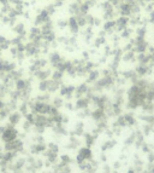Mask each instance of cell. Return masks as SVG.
<instances>
[{"label":"cell","mask_w":154,"mask_h":173,"mask_svg":"<svg viewBox=\"0 0 154 173\" xmlns=\"http://www.w3.org/2000/svg\"><path fill=\"white\" fill-rule=\"evenodd\" d=\"M49 21V14L47 12V10H42L37 16H36V20H35V23L36 24H45L46 22Z\"/></svg>","instance_id":"obj_1"},{"label":"cell","mask_w":154,"mask_h":173,"mask_svg":"<svg viewBox=\"0 0 154 173\" xmlns=\"http://www.w3.org/2000/svg\"><path fill=\"white\" fill-rule=\"evenodd\" d=\"M67 26H69L70 30L72 33H77L78 32L79 26H78V23L76 21V17H71V18H69V21H67Z\"/></svg>","instance_id":"obj_2"},{"label":"cell","mask_w":154,"mask_h":173,"mask_svg":"<svg viewBox=\"0 0 154 173\" xmlns=\"http://www.w3.org/2000/svg\"><path fill=\"white\" fill-rule=\"evenodd\" d=\"M41 35L43 36L45 40L47 41H53L54 38H55V34L53 30H48V32H41Z\"/></svg>","instance_id":"obj_3"},{"label":"cell","mask_w":154,"mask_h":173,"mask_svg":"<svg viewBox=\"0 0 154 173\" xmlns=\"http://www.w3.org/2000/svg\"><path fill=\"white\" fill-rule=\"evenodd\" d=\"M79 6H81V3H73L70 6V12L75 14V15H78L79 14Z\"/></svg>","instance_id":"obj_4"},{"label":"cell","mask_w":154,"mask_h":173,"mask_svg":"<svg viewBox=\"0 0 154 173\" xmlns=\"http://www.w3.org/2000/svg\"><path fill=\"white\" fill-rule=\"evenodd\" d=\"M41 35V29H39V28H36V27H34V28H31L30 29V38H36V36H40Z\"/></svg>","instance_id":"obj_5"},{"label":"cell","mask_w":154,"mask_h":173,"mask_svg":"<svg viewBox=\"0 0 154 173\" xmlns=\"http://www.w3.org/2000/svg\"><path fill=\"white\" fill-rule=\"evenodd\" d=\"M15 32L17 33V34H19V35H24L25 34V30H24V26L22 24H17L16 27H15Z\"/></svg>","instance_id":"obj_6"},{"label":"cell","mask_w":154,"mask_h":173,"mask_svg":"<svg viewBox=\"0 0 154 173\" xmlns=\"http://www.w3.org/2000/svg\"><path fill=\"white\" fill-rule=\"evenodd\" d=\"M27 51H28V53H35V52H36V46H35V44L27 45Z\"/></svg>","instance_id":"obj_7"},{"label":"cell","mask_w":154,"mask_h":173,"mask_svg":"<svg viewBox=\"0 0 154 173\" xmlns=\"http://www.w3.org/2000/svg\"><path fill=\"white\" fill-rule=\"evenodd\" d=\"M54 9H55V5H49V6H47L46 10H47V12L49 14V16L54 12Z\"/></svg>","instance_id":"obj_8"},{"label":"cell","mask_w":154,"mask_h":173,"mask_svg":"<svg viewBox=\"0 0 154 173\" xmlns=\"http://www.w3.org/2000/svg\"><path fill=\"white\" fill-rule=\"evenodd\" d=\"M0 3H1V4H4V5H6V4L9 3V0H0Z\"/></svg>","instance_id":"obj_9"},{"label":"cell","mask_w":154,"mask_h":173,"mask_svg":"<svg viewBox=\"0 0 154 173\" xmlns=\"http://www.w3.org/2000/svg\"><path fill=\"white\" fill-rule=\"evenodd\" d=\"M57 1H60L61 3V1H64V0H57Z\"/></svg>","instance_id":"obj_10"}]
</instances>
